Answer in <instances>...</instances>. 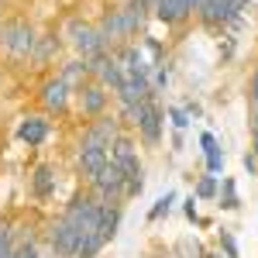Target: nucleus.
Here are the masks:
<instances>
[{
  "label": "nucleus",
  "instance_id": "1",
  "mask_svg": "<svg viewBox=\"0 0 258 258\" xmlns=\"http://www.w3.org/2000/svg\"><path fill=\"white\" fill-rule=\"evenodd\" d=\"M100 210H103V200H97L90 189L76 193V197L66 203V210H62V217L69 220L76 227V234H80V251H76V258H97L100 248L107 244V241L100 238Z\"/></svg>",
  "mask_w": 258,
  "mask_h": 258
},
{
  "label": "nucleus",
  "instance_id": "2",
  "mask_svg": "<svg viewBox=\"0 0 258 258\" xmlns=\"http://www.w3.org/2000/svg\"><path fill=\"white\" fill-rule=\"evenodd\" d=\"M66 38L73 41V48H76V55H80L83 62H90V59H97V55L107 52V45H103V38H100V31H97V24H86L83 18L66 21Z\"/></svg>",
  "mask_w": 258,
  "mask_h": 258
},
{
  "label": "nucleus",
  "instance_id": "3",
  "mask_svg": "<svg viewBox=\"0 0 258 258\" xmlns=\"http://www.w3.org/2000/svg\"><path fill=\"white\" fill-rule=\"evenodd\" d=\"M35 41H38V35H35V28L28 21H7V24H0V48L11 59H31Z\"/></svg>",
  "mask_w": 258,
  "mask_h": 258
},
{
  "label": "nucleus",
  "instance_id": "4",
  "mask_svg": "<svg viewBox=\"0 0 258 258\" xmlns=\"http://www.w3.org/2000/svg\"><path fill=\"white\" fill-rule=\"evenodd\" d=\"M124 179H127V176H124L117 165L107 159V165H103L93 179H86V182H90V193H93L97 200L120 207V203H124Z\"/></svg>",
  "mask_w": 258,
  "mask_h": 258
},
{
  "label": "nucleus",
  "instance_id": "5",
  "mask_svg": "<svg viewBox=\"0 0 258 258\" xmlns=\"http://www.w3.org/2000/svg\"><path fill=\"white\" fill-rule=\"evenodd\" d=\"M45 241H48V248H52L55 258H76V251H80V234H76V227L62 217V214L48 224Z\"/></svg>",
  "mask_w": 258,
  "mask_h": 258
},
{
  "label": "nucleus",
  "instance_id": "6",
  "mask_svg": "<svg viewBox=\"0 0 258 258\" xmlns=\"http://www.w3.org/2000/svg\"><path fill=\"white\" fill-rule=\"evenodd\" d=\"M162 127H165V110L159 107V97L152 93L148 100H141V117H138V131L141 141L148 145V148H155L162 141Z\"/></svg>",
  "mask_w": 258,
  "mask_h": 258
},
{
  "label": "nucleus",
  "instance_id": "7",
  "mask_svg": "<svg viewBox=\"0 0 258 258\" xmlns=\"http://www.w3.org/2000/svg\"><path fill=\"white\" fill-rule=\"evenodd\" d=\"M117 135H120V120L110 117V114H100V117H93L86 124V131H83V138H80L76 148H103V152H107Z\"/></svg>",
  "mask_w": 258,
  "mask_h": 258
},
{
  "label": "nucleus",
  "instance_id": "8",
  "mask_svg": "<svg viewBox=\"0 0 258 258\" xmlns=\"http://www.w3.org/2000/svg\"><path fill=\"white\" fill-rule=\"evenodd\" d=\"M107 159L117 165L124 176H135V172H145L141 169V159H138V141L131 138V135H124L120 131L117 138H114V145L107 148Z\"/></svg>",
  "mask_w": 258,
  "mask_h": 258
},
{
  "label": "nucleus",
  "instance_id": "9",
  "mask_svg": "<svg viewBox=\"0 0 258 258\" xmlns=\"http://www.w3.org/2000/svg\"><path fill=\"white\" fill-rule=\"evenodd\" d=\"M73 97H76V107H80L83 117H100L107 110V103H110V93L93 80H86L80 90H73Z\"/></svg>",
  "mask_w": 258,
  "mask_h": 258
},
{
  "label": "nucleus",
  "instance_id": "10",
  "mask_svg": "<svg viewBox=\"0 0 258 258\" xmlns=\"http://www.w3.org/2000/svg\"><path fill=\"white\" fill-rule=\"evenodd\" d=\"M152 93H155V90H152L148 76H131V73H124L120 86L114 90V97H117L120 107H135V103H141V100H148ZM155 97H159V93H155Z\"/></svg>",
  "mask_w": 258,
  "mask_h": 258
},
{
  "label": "nucleus",
  "instance_id": "11",
  "mask_svg": "<svg viewBox=\"0 0 258 258\" xmlns=\"http://www.w3.org/2000/svg\"><path fill=\"white\" fill-rule=\"evenodd\" d=\"M38 100H41V107H45L48 114H62V110L69 107V100H73V90H69V86H66L59 76H52V80L41 83Z\"/></svg>",
  "mask_w": 258,
  "mask_h": 258
},
{
  "label": "nucleus",
  "instance_id": "12",
  "mask_svg": "<svg viewBox=\"0 0 258 258\" xmlns=\"http://www.w3.org/2000/svg\"><path fill=\"white\" fill-rule=\"evenodd\" d=\"M52 135V124L41 117V114H31V117H21L18 124V141H24L28 148H41Z\"/></svg>",
  "mask_w": 258,
  "mask_h": 258
},
{
  "label": "nucleus",
  "instance_id": "13",
  "mask_svg": "<svg viewBox=\"0 0 258 258\" xmlns=\"http://www.w3.org/2000/svg\"><path fill=\"white\" fill-rule=\"evenodd\" d=\"M152 18H159L165 28L186 24V21L193 18V0H159V4H155V14H152Z\"/></svg>",
  "mask_w": 258,
  "mask_h": 258
},
{
  "label": "nucleus",
  "instance_id": "14",
  "mask_svg": "<svg viewBox=\"0 0 258 258\" xmlns=\"http://www.w3.org/2000/svg\"><path fill=\"white\" fill-rule=\"evenodd\" d=\"M55 189H59V172H55V165H38L35 172H31V193L35 200H52L55 197Z\"/></svg>",
  "mask_w": 258,
  "mask_h": 258
},
{
  "label": "nucleus",
  "instance_id": "15",
  "mask_svg": "<svg viewBox=\"0 0 258 258\" xmlns=\"http://www.w3.org/2000/svg\"><path fill=\"white\" fill-rule=\"evenodd\" d=\"M120 18H124V38L135 41V35H138L141 28H145L148 14H145V7H141L138 0H124V7H120Z\"/></svg>",
  "mask_w": 258,
  "mask_h": 258
},
{
  "label": "nucleus",
  "instance_id": "16",
  "mask_svg": "<svg viewBox=\"0 0 258 258\" xmlns=\"http://www.w3.org/2000/svg\"><path fill=\"white\" fill-rule=\"evenodd\" d=\"M107 165V152L103 148H76V169H80V176L93 179Z\"/></svg>",
  "mask_w": 258,
  "mask_h": 258
},
{
  "label": "nucleus",
  "instance_id": "17",
  "mask_svg": "<svg viewBox=\"0 0 258 258\" xmlns=\"http://www.w3.org/2000/svg\"><path fill=\"white\" fill-rule=\"evenodd\" d=\"M62 48V35H55V31H48V35H41L38 41H35V52H31V62H38V66H45V62H52V55H59Z\"/></svg>",
  "mask_w": 258,
  "mask_h": 258
},
{
  "label": "nucleus",
  "instance_id": "18",
  "mask_svg": "<svg viewBox=\"0 0 258 258\" xmlns=\"http://www.w3.org/2000/svg\"><path fill=\"white\" fill-rule=\"evenodd\" d=\"M117 227H120V207L103 203V210H100V238L110 244V241L117 238Z\"/></svg>",
  "mask_w": 258,
  "mask_h": 258
},
{
  "label": "nucleus",
  "instance_id": "19",
  "mask_svg": "<svg viewBox=\"0 0 258 258\" xmlns=\"http://www.w3.org/2000/svg\"><path fill=\"white\" fill-rule=\"evenodd\" d=\"M59 80L66 83L69 90H80L83 83L90 80V73H86V62H83V59H69V62H66V66H62Z\"/></svg>",
  "mask_w": 258,
  "mask_h": 258
},
{
  "label": "nucleus",
  "instance_id": "20",
  "mask_svg": "<svg viewBox=\"0 0 258 258\" xmlns=\"http://www.w3.org/2000/svg\"><path fill=\"white\" fill-rule=\"evenodd\" d=\"M217 207L220 210H238L241 207V197H238V182L231 176L220 179V189H217Z\"/></svg>",
  "mask_w": 258,
  "mask_h": 258
},
{
  "label": "nucleus",
  "instance_id": "21",
  "mask_svg": "<svg viewBox=\"0 0 258 258\" xmlns=\"http://www.w3.org/2000/svg\"><path fill=\"white\" fill-rule=\"evenodd\" d=\"M217 189H220V176L203 172V176L197 179V186H193V197L197 200H217Z\"/></svg>",
  "mask_w": 258,
  "mask_h": 258
},
{
  "label": "nucleus",
  "instance_id": "22",
  "mask_svg": "<svg viewBox=\"0 0 258 258\" xmlns=\"http://www.w3.org/2000/svg\"><path fill=\"white\" fill-rule=\"evenodd\" d=\"M179 200V193L176 189H165L159 200H155V207L148 210V220H162V217H169V210H172V203Z\"/></svg>",
  "mask_w": 258,
  "mask_h": 258
},
{
  "label": "nucleus",
  "instance_id": "23",
  "mask_svg": "<svg viewBox=\"0 0 258 258\" xmlns=\"http://www.w3.org/2000/svg\"><path fill=\"white\" fill-rule=\"evenodd\" d=\"M18 251V241H14V231L7 220H0V258H14Z\"/></svg>",
  "mask_w": 258,
  "mask_h": 258
},
{
  "label": "nucleus",
  "instance_id": "24",
  "mask_svg": "<svg viewBox=\"0 0 258 258\" xmlns=\"http://www.w3.org/2000/svg\"><path fill=\"white\" fill-rule=\"evenodd\" d=\"M207 251H203V244H200L197 238H182L176 244V258H203Z\"/></svg>",
  "mask_w": 258,
  "mask_h": 258
},
{
  "label": "nucleus",
  "instance_id": "25",
  "mask_svg": "<svg viewBox=\"0 0 258 258\" xmlns=\"http://www.w3.org/2000/svg\"><path fill=\"white\" fill-rule=\"evenodd\" d=\"M217 238H220V248H224V258H241L238 241H234V234H231L227 227H220V231H217Z\"/></svg>",
  "mask_w": 258,
  "mask_h": 258
},
{
  "label": "nucleus",
  "instance_id": "26",
  "mask_svg": "<svg viewBox=\"0 0 258 258\" xmlns=\"http://www.w3.org/2000/svg\"><path fill=\"white\" fill-rule=\"evenodd\" d=\"M141 48L152 55V66H162V59H165V48L159 45V38H152V35H145V41H141Z\"/></svg>",
  "mask_w": 258,
  "mask_h": 258
},
{
  "label": "nucleus",
  "instance_id": "27",
  "mask_svg": "<svg viewBox=\"0 0 258 258\" xmlns=\"http://www.w3.org/2000/svg\"><path fill=\"white\" fill-rule=\"evenodd\" d=\"M169 80H172V73H169V69H165V62H162V66H155V73H152V90H155V93H162V90H165V86H169Z\"/></svg>",
  "mask_w": 258,
  "mask_h": 258
},
{
  "label": "nucleus",
  "instance_id": "28",
  "mask_svg": "<svg viewBox=\"0 0 258 258\" xmlns=\"http://www.w3.org/2000/svg\"><path fill=\"white\" fill-rule=\"evenodd\" d=\"M207 172H210V176H224V152H220V148L207 152Z\"/></svg>",
  "mask_w": 258,
  "mask_h": 258
},
{
  "label": "nucleus",
  "instance_id": "29",
  "mask_svg": "<svg viewBox=\"0 0 258 258\" xmlns=\"http://www.w3.org/2000/svg\"><path fill=\"white\" fill-rule=\"evenodd\" d=\"M165 114H169V120H172V127H176V131H186V127H189V120H193L182 107H169Z\"/></svg>",
  "mask_w": 258,
  "mask_h": 258
},
{
  "label": "nucleus",
  "instance_id": "30",
  "mask_svg": "<svg viewBox=\"0 0 258 258\" xmlns=\"http://www.w3.org/2000/svg\"><path fill=\"white\" fill-rule=\"evenodd\" d=\"M14 258H41V251H38V244H35L31 238H24V241L18 244V251H14Z\"/></svg>",
  "mask_w": 258,
  "mask_h": 258
},
{
  "label": "nucleus",
  "instance_id": "31",
  "mask_svg": "<svg viewBox=\"0 0 258 258\" xmlns=\"http://www.w3.org/2000/svg\"><path fill=\"white\" fill-rule=\"evenodd\" d=\"M248 107H251V117L258 114V69L251 73V80H248Z\"/></svg>",
  "mask_w": 258,
  "mask_h": 258
},
{
  "label": "nucleus",
  "instance_id": "32",
  "mask_svg": "<svg viewBox=\"0 0 258 258\" xmlns=\"http://www.w3.org/2000/svg\"><path fill=\"white\" fill-rule=\"evenodd\" d=\"M182 214H186V220H189V224H197V220H200V210H197V197H193V193H189V197L182 200Z\"/></svg>",
  "mask_w": 258,
  "mask_h": 258
},
{
  "label": "nucleus",
  "instance_id": "33",
  "mask_svg": "<svg viewBox=\"0 0 258 258\" xmlns=\"http://www.w3.org/2000/svg\"><path fill=\"white\" fill-rule=\"evenodd\" d=\"M241 165H244V172H248V176H258V155L251 152V148L241 155Z\"/></svg>",
  "mask_w": 258,
  "mask_h": 258
},
{
  "label": "nucleus",
  "instance_id": "34",
  "mask_svg": "<svg viewBox=\"0 0 258 258\" xmlns=\"http://www.w3.org/2000/svg\"><path fill=\"white\" fill-rule=\"evenodd\" d=\"M200 148H203V155H207V152H214V148H220V145H217V138H214L210 131H203V135H200Z\"/></svg>",
  "mask_w": 258,
  "mask_h": 258
},
{
  "label": "nucleus",
  "instance_id": "35",
  "mask_svg": "<svg viewBox=\"0 0 258 258\" xmlns=\"http://www.w3.org/2000/svg\"><path fill=\"white\" fill-rule=\"evenodd\" d=\"M182 110H186V114H189V117H203V107H200V103H186V107H182Z\"/></svg>",
  "mask_w": 258,
  "mask_h": 258
},
{
  "label": "nucleus",
  "instance_id": "36",
  "mask_svg": "<svg viewBox=\"0 0 258 258\" xmlns=\"http://www.w3.org/2000/svg\"><path fill=\"white\" fill-rule=\"evenodd\" d=\"M172 152H182V131L172 135Z\"/></svg>",
  "mask_w": 258,
  "mask_h": 258
},
{
  "label": "nucleus",
  "instance_id": "37",
  "mask_svg": "<svg viewBox=\"0 0 258 258\" xmlns=\"http://www.w3.org/2000/svg\"><path fill=\"white\" fill-rule=\"evenodd\" d=\"M203 4H207V0H193V14H197L200 7H203Z\"/></svg>",
  "mask_w": 258,
  "mask_h": 258
},
{
  "label": "nucleus",
  "instance_id": "38",
  "mask_svg": "<svg viewBox=\"0 0 258 258\" xmlns=\"http://www.w3.org/2000/svg\"><path fill=\"white\" fill-rule=\"evenodd\" d=\"M203 258H220V251H207V255H203Z\"/></svg>",
  "mask_w": 258,
  "mask_h": 258
},
{
  "label": "nucleus",
  "instance_id": "39",
  "mask_svg": "<svg viewBox=\"0 0 258 258\" xmlns=\"http://www.w3.org/2000/svg\"><path fill=\"white\" fill-rule=\"evenodd\" d=\"M244 4H251V0H244Z\"/></svg>",
  "mask_w": 258,
  "mask_h": 258
}]
</instances>
